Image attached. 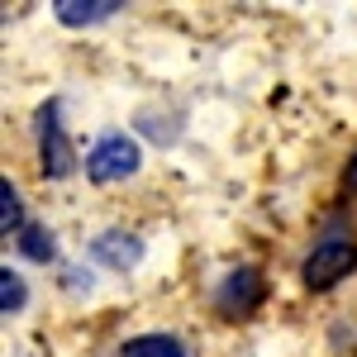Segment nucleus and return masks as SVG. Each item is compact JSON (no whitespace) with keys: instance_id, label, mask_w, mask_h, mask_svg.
<instances>
[{"instance_id":"obj_1","label":"nucleus","mask_w":357,"mask_h":357,"mask_svg":"<svg viewBox=\"0 0 357 357\" xmlns=\"http://www.w3.org/2000/svg\"><path fill=\"white\" fill-rule=\"evenodd\" d=\"M33 138H38V167H43L48 181H62V176L77 172V148H72V138L62 129V105L57 100H48L33 114Z\"/></svg>"},{"instance_id":"obj_2","label":"nucleus","mask_w":357,"mask_h":357,"mask_svg":"<svg viewBox=\"0 0 357 357\" xmlns=\"http://www.w3.org/2000/svg\"><path fill=\"white\" fill-rule=\"evenodd\" d=\"M357 272V243L353 238H319V243L310 248V257L301 262V281L310 291H333L343 276Z\"/></svg>"},{"instance_id":"obj_3","label":"nucleus","mask_w":357,"mask_h":357,"mask_svg":"<svg viewBox=\"0 0 357 357\" xmlns=\"http://www.w3.org/2000/svg\"><path fill=\"white\" fill-rule=\"evenodd\" d=\"M86 176L96 186H114V181H129L138 167H143V148L129 134H105L91 153H86Z\"/></svg>"},{"instance_id":"obj_4","label":"nucleus","mask_w":357,"mask_h":357,"mask_svg":"<svg viewBox=\"0 0 357 357\" xmlns=\"http://www.w3.org/2000/svg\"><path fill=\"white\" fill-rule=\"evenodd\" d=\"M267 296V281L257 267H234V272L220 281V291H215V310H220L224 319H248L257 305Z\"/></svg>"},{"instance_id":"obj_5","label":"nucleus","mask_w":357,"mask_h":357,"mask_svg":"<svg viewBox=\"0 0 357 357\" xmlns=\"http://www.w3.org/2000/svg\"><path fill=\"white\" fill-rule=\"evenodd\" d=\"M91 257L100 267H110V272H134L138 262H143V238L124 234V229H105V234L91 238Z\"/></svg>"},{"instance_id":"obj_6","label":"nucleus","mask_w":357,"mask_h":357,"mask_svg":"<svg viewBox=\"0 0 357 357\" xmlns=\"http://www.w3.org/2000/svg\"><path fill=\"white\" fill-rule=\"evenodd\" d=\"M124 5L119 0H53V15L57 24L67 29H91V24H105V20H114Z\"/></svg>"},{"instance_id":"obj_7","label":"nucleus","mask_w":357,"mask_h":357,"mask_svg":"<svg viewBox=\"0 0 357 357\" xmlns=\"http://www.w3.org/2000/svg\"><path fill=\"white\" fill-rule=\"evenodd\" d=\"M119 353L124 357H186V348H181L176 333H138V338H129Z\"/></svg>"},{"instance_id":"obj_8","label":"nucleus","mask_w":357,"mask_h":357,"mask_svg":"<svg viewBox=\"0 0 357 357\" xmlns=\"http://www.w3.org/2000/svg\"><path fill=\"white\" fill-rule=\"evenodd\" d=\"M24 229H29V220H24V195H20V186L5 176V181H0V234H5V238H10V234L20 238Z\"/></svg>"},{"instance_id":"obj_9","label":"nucleus","mask_w":357,"mask_h":357,"mask_svg":"<svg viewBox=\"0 0 357 357\" xmlns=\"http://www.w3.org/2000/svg\"><path fill=\"white\" fill-rule=\"evenodd\" d=\"M15 243H20V252L29 262H53L57 257V238H53V229H43V224H29Z\"/></svg>"},{"instance_id":"obj_10","label":"nucleus","mask_w":357,"mask_h":357,"mask_svg":"<svg viewBox=\"0 0 357 357\" xmlns=\"http://www.w3.org/2000/svg\"><path fill=\"white\" fill-rule=\"evenodd\" d=\"M24 305H29L24 276L15 272V267H0V310H5V314H20Z\"/></svg>"},{"instance_id":"obj_11","label":"nucleus","mask_w":357,"mask_h":357,"mask_svg":"<svg viewBox=\"0 0 357 357\" xmlns=\"http://www.w3.org/2000/svg\"><path fill=\"white\" fill-rule=\"evenodd\" d=\"M353 181H357V153H353Z\"/></svg>"}]
</instances>
